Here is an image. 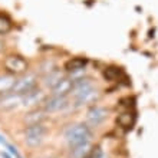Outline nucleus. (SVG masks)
<instances>
[{
    "instance_id": "f257e3e1",
    "label": "nucleus",
    "mask_w": 158,
    "mask_h": 158,
    "mask_svg": "<svg viewBox=\"0 0 158 158\" xmlns=\"http://www.w3.org/2000/svg\"><path fill=\"white\" fill-rule=\"evenodd\" d=\"M91 137H92L91 129L85 124H75L65 131V139H66L68 145L71 147V148L79 145V144L89 142L91 141Z\"/></svg>"
},
{
    "instance_id": "f03ea898",
    "label": "nucleus",
    "mask_w": 158,
    "mask_h": 158,
    "mask_svg": "<svg viewBox=\"0 0 158 158\" xmlns=\"http://www.w3.org/2000/svg\"><path fill=\"white\" fill-rule=\"evenodd\" d=\"M46 135V129L42 124H35L29 125L25 129V141L30 148L40 145V142L43 141V138Z\"/></svg>"
},
{
    "instance_id": "7ed1b4c3",
    "label": "nucleus",
    "mask_w": 158,
    "mask_h": 158,
    "mask_svg": "<svg viewBox=\"0 0 158 158\" xmlns=\"http://www.w3.org/2000/svg\"><path fill=\"white\" fill-rule=\"evenodd\" d=\"M36 85H38V76H36V73H26L20 79L16 81V85H15L13 92L20 94V95H26V94L35 91L38 88Z\"/></svg>"
},
{
    "instance_id": "20e7f679",
    "label": "nucleus",
    "mask_w": 158,
    "mask_h": 158,
    "mask_svg": "<svg viewBox=\"0 0 158 158\" xmlns=\"http://www.w3.org/2000/svg\"><path fill=\"white\" fill-rule=\"evenodd\" d=\"M4 68L7 69L12 75L16 73H23L27 71V60L22 58L20 55H9L4 59Z\"/></svg>"
},
{
    "instance_id": "39448f33",
    "label": "nucleus",
    "mask_w": 158,
    "mask_h": 158,
    "mask_svg": "<svg viewBox=\"0 0 158 158\" xmlns=\"http://www.w3.org/2000/svg\"><path fill=\"white\" fill-rule=\"evenodd\" d=\"M68 105H69V102H68L66 96L52 95L50 98H45V101H43V109H45V112H58V111H63Z\"/></svg>"
},
{
    "instance_id": "423d86ee",
    "label": "nucleus",
    "mask_w": 158,
    "mask_h": 158,
    "mask_svg": "<svg viewBox=\"0 0 158 158\" xmlns=\"http://www.w3.org/2000/svg\"><path fill=\"white\" fill-rule=\"evenodd\" d=\"M108 117V111L101 106H94L88 111L86 114V122L88 127H99Z\"/></svg>"
},
{
    "instance_id": "0eeeda50",
    "label": "nucleus",
    "mask_w": 158,
    "mask_h": 158,
    "mask_svg": "<svg viewBox=\"0 0 158 158\" xmlns=\"http://www.w3.org/2000/svg\"><path fill=\"white\" fill-rule=\"evenodd\" d=\"M22 102H23V95L16 94V92H9L6 95L0 96V108L7 109V111L20 106Z\"/></svg>"
},
{
    "instance_id": "6e6552de",
    "label": "nucleus",
    "mask_w": 158,
    "mask_h": 158,
    "mask_svg": "<svg viewBox=\"0 0 158 158\" xmlns=\"http://www.w3.org/2000/svg\"><path fill=\"white\" fill-rule=\"evenodd\" d=\"M72 89H73V81H72L69 76H68V78L63 76V78L60 79L53 88H52V95L66 96L69 92H72Z\"/></svg>"
},
{
    "instance_id": "1a4fd4ad",
    "label": "nucleus",
    "mask_w": 158,
    "mask_h": 158,
    "mask_svg": "<svg viewBox=\"0 0 158 158\" xmlns=\"http://www.w3.org/2000/svg\"><path fill=\"white\" fill-rule=\"evenodd\" d=\"M43 101H45L43 92H42L39 88H36L35 91L23 95V102H22V105H23V106H35V105H38L39 102H43Z\"/></svg>"
},
{
    "instance_id": "9d476101",
    "label": "nucleus",
    "mask_w": 158,
    "mask_h": 158,
    "mask_svg": "<svg viewBox=\"0 0 158 158\" xmlns=\"http://www.w3.org/2000/svg\"><path fill=\"white\" fill-rule=\"evenodd\" d=\"M98 96H99V92H98L96 88H94V89H91V91H88V92H85V94H82V95L76 96L75 98V106L79 108V106H83V105L92 104V102H95V101L98 99Z\"/></svg>"
},
{
    "instance_id": "9b49d317",
    "label": "nucleus",
    "mask_w": 158,
    "mask_h": 158,
    "mask_svg": "<svg viewBox=\"0 0 158 158\" xmlns=\"http://www.w3.org/2000/svg\"><path fill=\"white\" fill-rule=\"evenodd\" d=\"M117 124L119 125L121 128L129 131L134 127V124H135V114L131 112V111H125V112L119 114L117 118Z\"/></svg>"
},
{
    "instance_id": "f8f14e48",
    "label": "nucleus",
    "mask_w": 158,
    "mask_h": 158,
    "mask_svg": "<svg viewBox=\"0 0 158 158\" xmlns=\"http://www.w3.org/2000/svg\"><path fill=\"white\" fill-rule=\"evenodd\" d=\"M17 79L13 75H0V96L6 95L15 89Z\"/></svg>"
},
{
    "instance_id": "ddd939ff",
    "label": "nucleus",
    "mask_w": 158,
    "mask_h": 158,
    "mask_svg": "<svg viewBox=\"0 0 158 158\" xmlns=\"http://www.w3.org/2000/svg\"><path fill=\"white\" fill-rule=\"evenodd\" d=\"M88 60L85 58H81V56H75V58H71L65 63V71L68 72H76V71H81V69H85Z\"/></svg>"
},
{
    "instance_id": "4468645a",
    "label": "nucleus",
    "mask_w": 158,
    "mask_h": 158,
    "mask_svg": "<svg viewBox=\"0 0 158 158\" xmlns=\"http://www.w3.org/2000/svg\"><path fill=\"white\" fill-rule=\"evenodd\" d=\"M91 150H92L91 142H85V144H79V145H76V147H72L71 148L72 158H85L89 154Z\"/></svg>"
},
{
    "instance_id": "2eb2a0df",
    "label": "nucleus",
    "mask_w": 158,
    "mask_h": 158,
    "mask_svg": "<svg viewBox=\"0 0 158 158\" xmlns=\"http://www.w3.org/2000/svg\"><path fill=\"white\" fill-rule=\"evenodd\" d=\"M46 114L45 111H32L25 117V122L27 125H35V124H40L42 121L45 119Z\"/></svg>"
},
{
    "instance_id": "dca6fc26",
    "label": "nucleus",
    "mask_w": 158,
    "mask_h": 158,
    "mask_svg": "<svg viewBox=\"0 0 158 158\" xmlns=\"http://www.w3.org/2000/svg\"><path fill=\"white\" fill-rule=\"evenodd\" d=\"M121 75H122V71L117 66H108L104 71V76L106 81H117Z\"/></svg>"
},
{
    "instance_id": "f3484780",
    "label": "nucleus",
    "mask_w": 158,
    "mask_h": 158,
    "mask_svg": "<svg viewBox=\"0 0 158 158\" xmlns=\"http://www.w3.org/2000/svg\"><path fill=\"white\" fill-rule=\"evenodd\" d=\"M62 78L63 76H62V73H60L59 71H52V72H49V73L45 76V83L46 85H49L50 88H53Z\"/></svg>"
},
{
    "instance_id": "a211bd4d",
    "label": "nucleus",
    "mask_w": 158,
    "mask_h": 158,
    "mask_svg": "<svg viewBox=\"0 0 158 158\" xmlns=\"http://www.w3.org/2000/svg\"><path fill=\"white\" fill-rule=\"evenodd\" d=\"M12 29V22L7 16L0 15V35H6Z\"/></svg>"
},
{
    "instance_id": "6ab92c4d",
    "label": "nucleus",
    "mask_w": 158,
    "mask_h": 158,
    "mask_svg": "<svg viewBox=\"0 0 158 158\" xmlns=\"http://www.w3.org/2000/svg\"><path fill=\"white\" fill-rule=\"evenodd\" d=\"M3 48H4V43H3V42H0V50L3 49Z\"/></svg>"
},
{
    "instance_id": "aec40b11",
    "label": "nucleus",
    "mask_w": 158,
    "mask_h": 158,
    "mask_svg": "<svg viewBox=\"0 0 158 158\" xmlns=\"http://www.w3.org/2000/svg\"><path fill=\"white\" fill-rule=\"evenodd\" d=\"M0 142H3V138H2V137H0Z\"/></svg>"
}]
</instances>
